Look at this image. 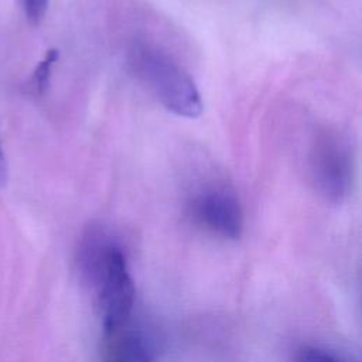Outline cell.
<instances>
[{
  "label": "cell",
  "instance_id": "cell-1",
  "mask_svg": "<svg viewBox=\"0 0 362 362\" xmlns=\"http://www.w3.org/2000/svg\"><path fill=\"white\" fill-rule=\"evenodd\" d=\"M129 61L136 76L167 110L188 119L202 113L204 103L194 79L165 52L137 42L130 49Z\"/></svg>",
  "mask_w": 362,
  "mask_h": 362
},
{
  "label": "cell",
  "instance_id": "cell-2",
  "mask_svg": "<svg viewBox=\"0 0 362 362\" xmlns=\"http://www.w3.org/2000/svg\"><path fill=\"white\" fill-rule=\"evenodd\" d=\"M86 257L98 266V305L103 331L107 337L122 331L127 322L133 303L134 284L123 252L113 243L96 240L92 235L86 242Z\"/></svg>",
  "mask_w": 362,
  "mask_h": 362
},
{
  "label": "cell",
  "instance_id": "cell-3",
  "mask_svg": "<svg viewBox=\"0 0 362 362\" xmlns=\"http://www.w3.org/2000/svg\"><path fill=\"white\" fill-rule=\"evenodd\" d=\"M314 185L329 201H342L352 187L354 158L348 143L335 133H322L310 153Z\"/></svg>",
  "mask_w": 362,
  "mask_h": 362
},
{
  "label": "cell",
  "instance_id": "cell-4",
  "mask_svg": "<svg viewBox=\"0 0 362 362\" xmlns=\"http://www.w3.org/2000/svg\"><path fill=\"white\" fill-rule=\"evenodd\" d=\"M194 219L225 239H238L243 229V212L236 195L226 187L201 188L189 204Z\"/></svg>",
  "mask_w": 362,
  "mask_h": 362
},
{
  "label": "cell",
  "instance_id": "cell-5",
  "mask_svg": "<svg viewBox=\"0 0 362 362\" xmlns=\"http://www.w3.org/2000/svg\"><path fill=\"white\" fill-rule=\"evenodd\" d=\"M113 342L109 351V362H151L143 342L133 334L113 335Z\"/></svg>",
  "mask_w": 362,
  "mask_h": 362
},
{
  "label": "cell",
  "instance_id": "cell-6",
  "mask_svg": "<svg viewBox=\"0 0 362 362\" xmlns=\"http://www.w3.org/2000/svg\"><path fill=\"white\" fill-rule=\"evenodd\" d=\"M57 59H58V49L51 48L47 51L44 58L35 66L33 78H31V85L37 95H42L45 92V89L49 83L52 65L57 62Z\"/></svg>",
  "mask_w": 362,
  "mask_h": 362
},
{
  "label": "cell",
  "instance_id": "cell-7",
  "mask_svg": "<svg viewBox=\"0 0 362 362\" xmlns=\"http://www.w3.org/2000/svg\"><path fill=\"white\" fill-rule=\"evenodd\" d=\"M24 13L33 24H38L48 8V0H21Z\"/></svg>",
  "mask_w": 362,
  "mask_h": 362
},
{
  "label": "cell",
  "instance_id": "cell-8",
  "mask_svg": "<svg viewBox=\"0 0 362 362\" xmlns=\"http://www.w3.org/2000/svg\"><path fill=\"white\" fill-rule=\"evenodd\" d=\"M294 362H338V361L321 349L305 348L297 354Z\"/></svg>",
  "mask_w": 362,
  "mask_h": 362
},
{
  "label": "cell",
  "instance_id": "cell-9",
  "mask_svg": "<svg viewBox=\"0 0 362 362\" xmlns=\"http://www.w3.org/2000/svg\"><path fill=\"white\" fill-rule=\"evenodd\" d=\"M7 174H8L7 161H6V157H4V153H3V148L0 144V188L7 184Z\"/></svg>",
  "mask_w": 362,
  "mask_h": 362
}]
</instances>
